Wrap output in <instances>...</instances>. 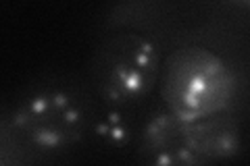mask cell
Segmentation results:
<instances>
[{"label": "cell", "mask_w": 250, "mask_h": 166, "mask_svg": "<svg viewBox=\"0 0 250 166\" xmlns=\"http://www.w3.org/2000/svg\"><path fill=\"white\" fill-rule=\"evenodd\" d=\"M159 85L165 106L184 121L228 110L238 90L233 69L202 46H184L171 52L163 62Z\"/></svg>", "instance_id": "3"}, {"label": "cell", "mask_w": 250, "mask_h": 166, "mask_svg": "<svg viewBox=\"0 0 250 166\" xmlns=\"http://www.w3.org/2000/svg\"><path fill=\"white\" fill-rule=\"evenodd\" d=\"M138 158L146 164L161 166H188L198 164L190 141H188L186 121L165 106L148 116L138 133Z\"/></svg>", "instance_id": "4"}, {"label": "cell", "mask_w": 250, "mask_h": 166, "mask_svg": "<svg viewBox=\"0 0 250 166\" xmlns=\"http://www.w3.org/2000/svg\"><path fill=\"white\" fill-rule=\"evenodd\" d=\"M186 131L198 164L231 160L242 154L240 125L228 110L186 121Z\"/></svg>", "instance_id": "5"}, {"label": "cell", "mask_w": 250, "mask_h": 166, "mask_svg": "<svg viewBox=\"0 0 250 166\" xmlns=\"http://www.w3.org/2000/svg\"><path fill=\"white\" fill-rule=\"evenodd\" d=\"M2 116L36 156H59L83 139L94 112L75 83L44 77L25 85Z\"/></svg>", "instance_id": "1"}, {"label": "cell", "mask_w": 250, "mask_h": 166, "mask_svg": "<svg viewBox=\"0 0 250 166\" xmlns=\"http://www.w3.org/2000/svg\"><path fill=\"white\" fill-rule=\"evenodd\" d=\"M88 133L94 144L106 152H125L140 131H136V123L131 121L127 108L106 104L103 112H94Z\"/></svg>", "instance_id": "6"}, {"label": "cell", "mask_w": 250, "mask_h": 166, "mask_svg": "<svg viewBox=\"0 0 250 166\" xmlns=\"http://www.w3.org/2000/svg\"><path fill=\"white\" fill-rule=\"evenodd\" d=\"M231 4H238V6H244V9H250V0H229Z\"/></svg>", "instance_id": "7"}, {"label": "cell", "mask_w": 250, "mask_h": 166, "mask_svg": "<svg viewBox=\"0 0 250 166\" xmlns=\"http://www.w3.org/2000/svg\"><path fill=\"white\" fill-rule=\"evenodd\" d=\"M161 69V48L154 39L136 29H113L94 46L88 75L104 104L129 108L152 93Z\"/></svg>", "instance_id": "2"}]
</instances>
